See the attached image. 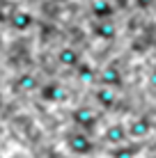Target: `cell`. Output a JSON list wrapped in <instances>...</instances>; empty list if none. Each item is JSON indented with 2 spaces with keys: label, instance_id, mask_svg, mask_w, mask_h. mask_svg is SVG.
Listing matches in <instances>:
<instances>
[{
  "label": "cell",
  "instance_id": "obj_1",
  "mask_svg": "<svg viewBox=\"0 0 156 158\" xmlns=\"http://www.w3.org/2000/svg\"><path fill=\"white\" fill-rule=\"evenodd\" d=\"M64 144H67V151L74 158H90V156H94V151H96L94 135L83 133V131H78V128H71L64 135Z\"/></svg>",
  "mask_w": 156,
  "mask_h": 158
},
{
  "label": "cell",
  "instance_id": "obj_2",
  "mask_svg": "<svg viewBox=\"0 0 156 158\" xmlns=\"http://www.w3.org/2000/svg\"><path fill=\"white\" fill-rule=\"evenodd\" d=\"M71 124L74 128L83 131V133L94 135L101 124V110H96L94 106H80L71 112Z\"/></svg>",
  "mask_w": 156,
  "mask_h": 158
},
{
  "label": "cell",
  "instance_id": "obj_3",
  "mask_svg": "<svg viewBox=\"0 0 156 158\" xmlns=\"http://www.w3.org/2000/svg\"><path fill=\"white\" fill-rule=\"evenodd\" d=\"M126 133H129V140H145L154 133V122L145 115H138L131 122H126Z\"/></svg>",
  "mask_w": 156,
  "mask_h": 158
},
{
  "label": "cell",
  "instance_id": "obj_4",
  "mask_svg": "<svg viewBox=\"0 0 156 158\" xmlns=\"http://www.w3.org/2000/svg\"><path fill=\"white\" fill-rule=\"evenodd\" d=\"M117 99H120V96H117V89L99 85V89L94 92V108L101 110V112H108L117 106Z\"/></svg>",
  "mask_w": 156,
  "mask_h": 158
},
{
  "label": "cell",
  "instance_id": "obj_5",
  "mask_svg": "<svg viewBox=\"0 0 156 158\" xmlns=\"http://www.w3.org/2000/svg\"><path fill=\"white\" fill-rule=\"evenodd\" d=\"M41 101L46 103H60L64 99V87L57 83V80H46V83H39V89H37Z\"/></svg>",
  "mask_w": 156,
  "mask_h": 158
},
{
  "label": "cell",
  "instance_id": "obj_6",
  "mask_svg": "<svg viewBox=\"0 0 156 158\" xmlns=\"http://www.w3.org/2000/svg\"><path fill=\"white\" fill-rule=\"evenodd\" d=\"M101 138H103L108 144H112V147H120V144L129 142L126 124H122V122H115V124H110V126H106V128H103V133H101Z\"/></svg>",
  "mask_w": 156,
  "mask_h": 158
},
{
  "label": "cell",
  "instance_id": "obj_7",
  "mask_svg": "<svg viewBox=\"0 0 156 158\" xmlns=\"http://www.w3.org/2000/svg\"><path fill=\"white\" fill-rule=\"evenodd\" d=\"M99 85L103 87H110V89H120L122 87V71L115 67V64H108V67H103L99 71Z\"/></svg>",
  "mask_w": 156,
  "mask_h": 158
},
{
  "label": "cell",
  "instance_id": "obj_8",
  "mask_svg": "<svg viewBox=\"0 0 156 158\" xmlns=\"http://www.w3.org/2000/svg\"><path fill=\"white\" fill-rule=\"evenodd\" d=\"M92 32H94L96 39H101V41H112L117 37V25L112 23V19H108V21H94V23H92Z\"/></svg>",
  "mask_w": 156,
  "mask_h": 158
},
{
  "label": "cell",
  "instance_id": "obj_9",
  "mask_svg": "<svg viewBox=\"0 0 156 158\" xmlns=\"http://www.w3.org/2000/svg\"><path fill=\"white\" fill-rule=\"evenodd\" d=\"M57 62H60L64 69H76L78 64L83 62V57H80L78 48L64 46V48H60V51H57Z\"/></svg>",
  "mask_w": 156,
  "mask_h": 158
},
{
  "label": "cell",
  "instance_id": "obj_10",
  "mask_svg": "<svg viewBox=\"0 0 156 158\" xmlns=\"http://www.w3.org/2000/svg\"><path fill=\"white\" fill-rule=\"evenodd\" d=\"M92 14H94V21H108L117 14V7L110 0H94L92 2Z\"/></svg>",
  "mask_w": 156,
  "mask_h": 158
},
{
  "label": "cell",
  "instance_id": "obj_11",
  "mask_svg": "<svg viewBox=\"0 0 156 158\" xmlns=\"http://www.w3.org/2000/svg\"><path fill=\"white\" fill-rule=\"evenodd\" d=\"M30 23H32V16L25 12V9H14L12 16H9V25H12L16 32L28 30V28H30Z\"/></svg>",
  "mask_w": 156,
  "mask_h": 158
},
{
  "label": "cell",
  "instance_id": "obj_12",
  "mask_svg": "<svg viewBox=\"0 0 156 158\" xmlns=\"http://www.w3.org/2000/svg\"><path fill=\"white\" fill-rule=\"evenodd\" d=\"M16 85H19L21 92H37L39 89V80H37L35 76H30V73L19 76V78H16Z\"/></svg>",
  "mask_w": 156,
  "mask_h": 158
},
{
  "label": "cell",
  "instance_id": "obj_13",
  "mask_svg": "<svg viewBox=\"0 0 156 158\" xmlns=\"http://www.w3.org/2000/svg\"><path fill=\"white\" fill-rule=\"evenodd\" d=\"M133 5H136L138 9H149V7H154L156 5V0H131Z\"/></svg>",
  "mask_w": 156,
  "mask_h": 158
},
{
  "label": "cell",
  "instance_id": "obj_14",
  "mask_svg": "<svg viewBox=\"0 0 156 158\" xmlns=\"http://www.w3.org/2000/svg\"><path fill=\"white\" fill-rule=\"evenodd\" d=\"M112 5H115L117 9H124V7H129V5H131V0H110Z\"/></svg>",
  "mask_w": 156,
  "mask_h": 158
},
{
  "label": "cell",
  "instance_id": "obj_15",
  "mask_svg": "<svg viewBox=\"0 0 156 158\" xmlns=\"http://www.w3.org/2000/svg\"><path fill=\"white\" fill-rule=\"evenodd\" d=\"M149 85H152V87H156V67L152 69V73H149Z\"/></svg>",
  "mask_w": 156,
  "mask_h": 158
}]
</instances>
